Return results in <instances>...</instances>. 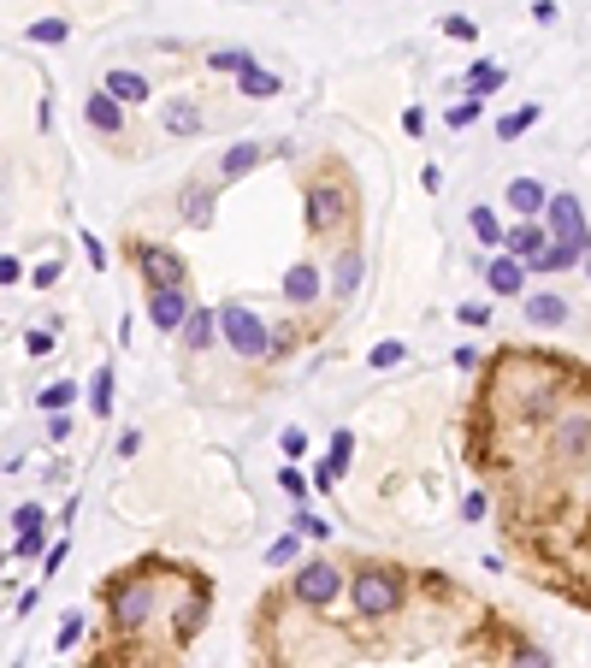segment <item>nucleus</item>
I'll return each mask as SVG.
<instances>
[{
  "label": "nucleus",
  "mask_w": 591,
  "mask_h": 668,
  "mask_svg": "<svg viewBox=\"0 0 591 668\" xmlns=\"http://www.w3.org/2000/svg\"><path fill=\"white\" fill-rule=\"evenodd\" d=\"M402 598H408V574H396L385 562H373V568H361V574L349 580V603H355V615H367V621L396 615Z\"/></svg>",
  "instance_id": "f257e3e1"
},
{
  "label": "nucleus",
  "mask_w": 591,
  "mask_h": 668,
  "mask_svg": "<svg viewBox=\"0 0 591 668\" xmlns=\"http://www.w3.org/2000/svg\"><path fill=\"white\" fill-rule=\"evenodd\" d=\"M219 332H225V343H231L237 355H249V361H261V355H278V337L266 332L261 314H255V308H243V302L219 308Z\"/></svg>",
  "instance_id": "f03ea898"
},
{
  "label": "nucleus",
  "mask_w": 591,
  "mask_h": 668,
  "mask_svg": "<svg viewBox=\"0 0 591 668\" xmlns=\"http://www.w3.org/2000/svg\"><path fill=\"white\" fill-rule=\"evenodd\" d=\"M544 225H550L556 249H568V255H580V261H586L591 225H586V213H580V201H574V196H550V207H544Z\"/></svg>",
  "instance_id": "7ed1b4c3"
},
{
  "label": "nucleus",
  "mask_w": 591,
  "mask_h": 668,
  "mask_svg": "<svg viewBox=\"0 0 591 668\" xmlns=\"http://www.w3.org/2000/svg\"><path fill=\"white\" fill-rule=\"evenodd\" d=\"M343 592H349V586H343L337 562H326V556H314V562H302V568H296V603H308V609H331Z\"/></svg>",
  "instance_id": "20e7f679"
},
{
  "label": "nucleus",
  "mask_w": 591,
  "mask_h": 668,
  "mask_svg": "<svg viewBox=\"0 0 591 668\" xmlns=\"http://www.w3.org/2000/svg\"><path fill=\"white\" fill-rule=\"evenodd\" d=\"M107 609H113V627H119V633H136V627L154 615V586H148V580H119V586L107 592Z\"/></svg>",
  "instance_id": "39448f33"
},
{
  "label": "nucleus",
  "mask_w": 591,
  "mask_h": 668,
  "mask_svg": "<svg viewBox=\"0 0 591 668\" xmlns=\"http://www.w3.org/2000/svg\"><path fill=\"white\" fill-rule=\"evenodd\" d=\"M131 261H136L148 290H178V284H184V261H178L172 249H160V243H136Z\"/></svg>",
  "instance_id": "423d86ee"
},
{
  "label": "nucleus",
  "mask_w": 591,
  "mask_h": 668,
  "mask_svg": "<svg viewBox=\"0 0 591 668\" xmlns=\"http://www.w3.org/2000/svg\"><path fill=\"white\" fill-rule=\"evenodd\" d=\"M503 249L515 255V261H526L532 272H544V261H550V249H556V237H550V225H538V219H521L509 237H503Z\"/></svg>",
  "instance_id": "0eeeda50"
},
{
  "label": "nucleus",
  "mask_w": 591,
  "mask_h": 668,
  "mask_svg": "<svg viewBox=\"0 0 591 668\" xmlns=\"http://www.w3.org/2000/svg\"><path fill=\"white\" fill-rule=\"evenodd\" d=\"M343 213H349L343 184H314V190H308V231H331V225H343Z\"/></svg>",
  "instance_id": "6e6552de"
},
{
  "label": "nucleus",
  "mask_w": 591,
  "mask_h": 668,
  "mask_svg": "<svg viewBox=\"0 0 591 668\" xmlns=\"http://www.w3.org/2000/svg\"><path fill=\"white\" fill-rule=\"evenodd\" d=\"M196 308H190V296H184V284L178 290H154L148 296V320L160 326V332H184V320H190Z\"/></svg>",
  "instance_id": "1a4fd4ad"
},
{
  "label": "nucleus",
  "mask_w": 591,
  "mask_h": 668,
  "mask_svg": "<svg viewBox=\"0 0 591 668\" xmlns=\"http://www.w3.org/2000/svg\"><path fill=\"white\" fill-rule=\"evenodd\" d=\"M83 119H89V131L119 136V131H125V101H119L113 89H95V95L83 101Z\"/></svg>",
  "instance_id": "9d476101"
},
{
  "label": "nucleus",
  "mask_w": 591,
  "mask_h": 668,
  "mask_svg": "<svg viewBox=\"0 0 591 668\" xmlns=\"http://www.w3.org/2000/svg\"><path fill=\"white\" fill-rule=\"evenodd\" d=\"M556 456H568V462L591 456V414H568V420H556Z\"/></svg>",
  "instance_id": "9b49d317"
},
{
  "label": "nucleus",
  "mask_w": 591,
  "mask_h": 668,
  "mask_svg": "<svg viewBox=\"0 0 591 668\" xmlns=\"http://www.w3.org/2000/svg\"><path fill=\"white\" fill-rule=\"evenodd\" d=\"M320 290H326V278H320V267H308V261H296V267L284 272V302H320Z\"/></svg>",
  "instance_id": "f8f14e48"
},
{
  "label": "nucleus",
  "mask_w": 591,
  "mask_h": 668,
  "mask_svg": "<svg viewBox=\"0 0 591 668\" xmlns=\"http://www.w3.org/2000/svg\"><path fill=\"white\" fill-rule=\"evenodd\" d=\"M485 284H491L497 296H521V290H526V261H515V255L503 249V255L485 267Z\"/></svg>",
  "instance_id": "ddd939ff"
},
{
  "label": "nucleus",
  "mask_w": 591,
  "mask_h": 668,
  "mask_svg": "<svg viewBox=\"0 0 591 668\" xmlns=\"http://www.w3.org/2000/svg\"><path fill=\"white\" fill-rule=\"evenodd\" d=\"M503 196H509V207H515L521 219H538V213L550 207V190H544L538 178H509V190H503Z\"/></svg>",
  "instance_id": "4468645a"
},
{
  "label": "nucleus",
  "mask_w": 591,
  "mask_h": 668,
  "mask_svg": "<svg viewBox=\"0 0 591 668\" xmlns=\"http://www.w3.org/2000/svg\"><path fill=\"white\" fill-rule=\"evenodd\" d=\"M12 521H18V538H12V556H36V550H42V521H48V515H42L36 503H24V509H18Z\"/></svg>",
  "instance_id": "2eb2a0df"
},
{
  "label": "nucleus",
  "mask_w": 591,
  "mask_h": 668,
  "mask_svg": "<svg viewBox=\"0 0 591 668\" xmlns=\"http://www.w3.org/2000/svg\"><path fill=\"white\" fill-rule=\"evenodd\" d=\"M526 320L544 326V332H556V326L568 320V302H562L556 290H538V296H526Z\"/></svg>",
  "instance_id": "dca6fc26"
},
{
  "label": "nucleus",
  "mask_w": 591,
  "mask_h": 668,
  "mask_svg": "<svg viewBox=\"0 0 591 668\" xmlns=\"http://www.w3.org/2000/svg\"><path fill=\"white\" fill-rule=\"evenodd\" d=\"M255 166H261V142H237V148H225L219 178H225V184H237V178H249Z\"/></svg>",
  "instance_id": "f3484780"
},
{
  "label": "nucleus",
  "mask_w": 591,
  "mask_h": 668,
  "mask_svg": "<svg viewBox=\"0 0 591 668\" xmlns=\"http://www.w3.org/2000/svg\"><path fill=\"white\" fill-rule=\"evenodd\" d=\"M101 89H113V95H119V101H125V107H136V101H148V95H154V89H148V77H142V71H107V83H101Z\"/></svg>",
  "instance_id": "a211bd4d"
},
{
  "label": "nucleus",
  "mask_w": 591,
  "mask_h": 668,
  "mask_svg": "<svg viewBox=\"0 0 591 668\" xmlns=\"http://www.w3.org/2000/svg\"><path fill=\"white\" fill-rule=\"evenodd\" d=\"M213 337H225L219 332V314H213V308H196V314L184 320V349H213Z\"/></svg>",
  "instance_id": "6ab92c4d"
},
{
  "label": "nucleus",
  "mask_w": 591,
  "mask_h": 668,
  "mask_svg": "<svg viewBox=\"0 0 591 668\" xmlns=\"http://www.w3.org/2000/svg\"><path fill=\"white\" fill-rule=\"evenodd\" d=\"M361 255H355V249H349V255H343V261H337V272H331V296H343V302H349V296H355V290H361Z\"/></svg>",
  "instance_id": "aec40b11"
},
{
  "label": "nucleus",
  "mask_w": 591,
  "mask_h": 668,
  "mask_svg": "<svg viewBox=\"0 0 591 668\" xmlns=\"http://www.w3.org/2000/svg\"><path fill=\"white\" fill-rule=\"evenodd\" d=\"M71 402H77V379H54V385L36 391V408H42V414H66Z\"/></svg>",
  "instance_id": "412c9836"
},
{
  "label": "nucleus",
  "mask_w": 591,
  "mask_h": 668,
  "mask_svg": "<svg viewBox=\"0 0 591 668\" xmlns=\"http://www.w3.org/2000/svg\"><path fill=\"white\" fill-rule=\"evenodd\" d=\"M166 131L172 136H196L201 131V107L196 101H166Z\"/></svg>",
  "instance_id": "4be33fe9"
},
{
  "label": "nucleus",
  "mask_w": 591,
  "mask_h": 668,
  "mask_svg": "<svg viewBox=\"0 0 591 668\" xmlns=\"http://www.w3.org/2000/svg\"><path fill=\"white\" fill-rule=\"evenodd\" d=\"M497 89H503V66L479 60V66L467 71V95H473V101H485V95H497Z\"/></svg>",
  "instance_id": "5701e85b"
},
{
  "label": "nucleus",
  "mask_w": 591,
  "mask_h": 668,
  "mask_svg": "<svg viewBox=\"0 0 591 668\" xmlns=\"http://www.w3.org/2000/svg\"><path fill=\"white\" fill-rule=\"evenodd\" d=\"M467 225H473V237H479L485 249H503V237H509V231L497 225V213H491V207H473V213H467Z\"/></svg>",
  "instance_id": "b1692460"
},
{
  "label": "nucleus",
  "mask_w": 591,
  "mask_h": 668,
  "mask_svg": "<svg viewBox=\"0 0 591 668\" xmlns=\"http://www.w3.org/2000/svg\"><path fill=\"white\" fill-rule=\"evenodd\" d=\"M24 42H42V48H54V42H71V24H66V18H36V24L24 30Z\"/></svg>",
  "instance_id": "393cba45"
},
{
  "label": "nucleus",
  "mask_w": 591,
  "mask_h": 668,
  "mask_svg": "<svg viewBox=\"0 0 591 668\" xmlns=\"http://www.w3.org/2000/svg\"><path fill=\"white\" fill-rule=\"evenodd\" d=\"M207 66H213V71H231V77H243V71L255 66V54H249V48H213V54H207Z\"/></svg>",
  "instance_id": "a878e982"
},
{
  "label": "nucleus",
  "mask_w": 591,
  "mask_h": 668,
  "mask_svg": "<svg viewBox=\"0 0 591 668\" xmlns=\"http://www.w3.org/2000/svg\"><path fill=\"white\" fill-rule=\"evenodd\" d=\"M538 125V107H515L509 119H497V142H515V136H526Z\"/></svg>",
  "instance_id": "bb28decb"
},
{
  "label": "nucleus",
  "mask_w": 591,
  "mask_h": 668,
  "mask_svg": "<svg viewBox=\"0 0 591 668\" xmlns=\"http://www.w3.org/2000/svg\"><path fill=\"white\" fill-rule=\"evenodd\" d=\"M296 538H302V533H284V538H272V544H266V568H290V562L302 556V544H296Z\"/></svg>",
  "instance_id": "cd10ccee"
},
{
  "label": "nucleus",
  "mask_w": 591,
  "mask_h": 668,
  "mask_svg": "<svg viewBox=\"0 0 591 668\" xmlns=\"http://www.w3.org/2000/svg\"><path fill=\"white\" fill-rule=\"evenodd\" d=\"M237 83H243V95H255V101L278 95V77H272V71H261V66H249L243 77H237Z\"/></svg>",
  "instance_id": "c85d7f7f"
},
{
  "label": "nucleus",
  "mask_w": 591,
  "mask_h": 668,
  "mask_svg": "<svg viewBox=\"0 0 591 668\" xmlns=\"http://www.w3.org/2000/svg\"><path fill=\"white\" fill-rule=\"evenodd\" d=\"M89 408H95V414H101V420H107V414H113V373H107V367H101V373H95V391H89Z\"/></svg>",
  "instance_id": "c756f323"
},
{
  "label": "nucleus",
  "mask_w": 591,
  "mask_h": 668,
  "mask_svg": "<svg viewBox=\"0 0 591 668\" xmlns=\"http://www.w3.org/2000/svg\"><path fill=\"white\" fill-rule=\"evenodd\" d=\"M290 533H302V538H326V533H331V521H320L314 509H296V515H290Z\"/></svg>",
  "instance_id": "7c9ffc66"
},
{
  "label": "nucleus",
  "mask_w": 591,
  "mask_h": 668,
  "mask_svg": "<svg viewBox=\"0 0 591 668\" xmlns=\"http://www.w3.org/2000/svg\"><path fill=\"white\" fill-rule=\"evenodd\" d=\"M184 213H190V225H207V219H213V207H207V190H201V184H190V196H184Z\"/></svg>",
  "instance_id": "2f4dec72"
},
{
  "label": "nucleus",
  "mask_w": 591,
  "mask_h": 668,
  "mask_svg": "<svg viewBox=\"0 0 591 668\" xmlns=\"http://www.w3.org/2000/svg\"><path fill=\"white\" fill-rule=\"evenodd\" d=\"M196 633H201V598H190L178 609V639H196Z\"/></svg>",
  "instance_id": "473e14b6"
},
{
  "label": "nucleus",
  "mask_w": 591,
  "mask_h": 668,
  "mask_svg": "<svg viewBox=\"0 0 591 668\" xmlns=\"http://www.w3.org/2000/svg\"><path fill=\"white\" fill-rule=\"evenodd\" d=\"M77 639H83V615H77V609H71L66 621H60V633H54V645H60V651H71V645H77Z\"/></svg>",
  "instance_id": "72a5a7b5"
},
{
  "label": "nucleus",
  "mask_w": 591,
  "mask_h": 668,
  "mask_svg": "<svg viewBox=\"0 0 591 668\" xmlns=\"http://www.w3.org/2000/svg\"><path fill=\"white\" fill-rule=\"evenodd\" d=\"M402 355H408V349H402V343H373V355H367V361H373V367H379V373H385V367H396V361H402Z\"/></svg>",
  "instance_id": "f704fd0d"
},
{
  "label": "nucleus",
  "mask_w": 591,
  "mask_h": 668,
  "mask_svg": "<svg viewBox=\"0 0 591 668\" xmlns=\"http://www.w3.org/2000/svg\"><path fill=\"white\" fill-rule=\"evenodd\" d=\"M278 444H284V456H302V450H308V432H302V426H284Z\"/></svg>",
  "instance_id": "c9c22d12"
},
{
  "label": "nucleus",
  "mask_w": 591,
  "mask_h": 668,
  "mask_svg": "<svg viewBox=\"0 0 591 668\" xmlns=\"http://www.w3.org/2000/svg\"><path fill=\"white\" fill-rule=\"evenodd\" d=\"M515 668H550V657H544L538 645H521V651H515Z\"/></svg>",
  "instance_id": "e433bc0d"
},
{
  "label": "nucleus",
  "mask_w": 591,
  "mask_h": 668,
  "mask_svg": "<svg viewBox=\"0 0 591 668\" xmlns=\"http://www.w3.org/2000/svg\"><path fill=\"white\" fill-rule=\"evenodd\" d=\"M473 119H479V101H473V95H467V101H461V107H450V125H473Z\"/></svg>",
  "instance_id": "4c0bfd02"
},
{
  "label": "nucleus",
  "mask_w": 591,
  "mask_h": 668,
  "mask_svg": "<svg viewBox=\"0 0 591 668\" xmlns=\"http://www.w3.org/2000/svg\"><path fill=\"white\" fill-rule=\"evenodd\" d=\"M83 255H89V267L95 272L107 267V249H101V237H89V231H83Z\"/></svg>",
  "instance_id": "58836bf2"
},
{
  "label": "nucleus",
  "mask_w": 591,
  "mask_h": 668,
  "mask_svg": "<svg viewBox=\"0 0 591 668\" xmlns=\"http://www.w3.org/2000/svg\"><path fill=\"white\" fill-rule=\"evenodd\" d=\"M24 349H30V355H48V349H54V326H42V332H30V343H24Z\"/></svg>",
  "instance_id": "ea45409f"
},
{
  "label": "nucleus",
  "mask_w": 591,
  "mask_h": 668,
  "mask_svg": "<svg viewBox=\"0 0 591 668\" xmlns=\"http://www.w3.org/2000/svg\"><path fill=\"white\" fill-rule=\"evenodd\" d=\"M48 438H54V444H66V438H71V414H48Z\"/></svg>",
  "instance_id": "a19ab883"
},
{
  "label": "nucleus",
  "mask_w": 591,
  "mask_h": 668,
  "mask_svg": "<svg viewBox=\"0 0 591 668\" xmlns=\"http://www.w3.org/2000/svg\"><path fill=\"white\" fill-rule=\"evenodd\" d=\"M461 515H467V521H485V497H479V491H467V497H461Z\"/></svg>",
  "instance_id": "79ce46f5"
},
{
  "label": "nucleus",
  "mask_w": 591,
  "mask_h": 668,
  "mask_svg": "<svg viewBox=\"0 0 591 668\" xmlns=\"http://www.w3.org/2000/svg\"><path fill=\"white\" fill-rule=\"evenodd\" d=\"M278 485H284L290 497H302V491H308V485H302V473H296V468H278Z\"/></svg>",
  "instance_id": "37998d69"
},
{
  "label": "nucleus",
  "mask_w": 591,
  "mask_h": 668,
  "mask_svg": "<svg viewBox=\"0 0 591 668\" xmlns=\"http://www.w3.org/2000/svg\"><path fill=\"white\" fill-rule=\"evenodd\" d=\"M66 556H71V538H60V544H48V556H42V562H48V574H54V568H60Z\"/></svg>",
  "instance_id": "c03bdc74"
},
{
  "label": "nucleus",
  "mask_w": 591,
  "mask_h": 668,
  "mask_svg": "<svg viewBox=\"0 0 591 668\" xmlns=\"http://www.w3.org/2000/svg\"><path fill=\"white\" fill-rule=\"evenodd\" d=\"M444 30H450V36H456V42H473V36H479V30H473V18H450V24H444Z\"/></svg>",
  "instance_id": "a18cd8bd"
},
{
  "label": "nucleus",
  "mask_w": 591,
  "mask_h": 668,
  "mask_svg": "<svg viewBox=\"0 0 591 668\" xmlns=\"http://www.w3.org/2000/svg\"><path fill=\"white\" fill-rule=\"evenodd\" d=\"M402 131L420 136V131H426V113H420V107H408V113H402Z\"/></svg>",
  "instance_id": "49530a36"
},
{
  "label": "nucleus",
  "mask_w": 591,
  "mask_h": 668,
  "mask_svg": "<svg viewBox=\"0 0 591 668\" xmlns=\"http://www.w3.org/2000/svg\"><path fill=\"white\" fill-rule=\"evenodd\" d=\"M0 278H6V284H18V278H24V267H18V255H0Z\"/></svg>",
  "instance_id": "de8ad7c7"
},
{
  "label": "nucleus",
  "mask_w": 591,
  "mask_h": 668,
  "mask_svg": "<svg viewBox=\"0 0 591 668\" xmlns=\"http://www.w3.org/2000/svg\"><path fill=\"white\" fill-rule=\"evenodd\" d=\"M532 18H538V24H556V0H532Z\"/></svg>",
  "instance_id": "09e8293b"
},
{
  "label": "nucleus",
  "mask_w": 591,
  "mask_h": 668,
  "mask_svg": "<svg viewBox=\"0 0 591 668\" xmlns=\"http://www.w3.org/2000/svg\"><path fill=\"white\" fill-rule=\"evenodd\" d=\"M586 272H591V249H586Z\"/></svg>",
  "instance_id": "8fccbe9b"
}]
</instances>
